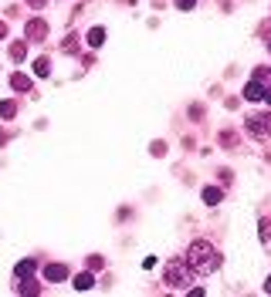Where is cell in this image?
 <instances>
[{"mask_svg": "<svg viewBox=\"0 0 271 297\" xmlns=\"http://www.w3.org/2000/svg\"><path fill=\"white\" fill-rule=\"evenodd\" d=\"M187 264L193 267V273H214L221 267V253H217L214 243L197 240V243H190V250H187Z\"/></svg>", "mask_w": 271, "mask_h": 297, "instance_id": "obj_1", "label": "cell"}, {"mask_svg": "<svg viewBox=\"0 0 271 297\" xmlns=\"http://www.w3.org/2000/svg\"><path fill=\"white\" fill-rule=\"evenodd\" d=\"M163 281L170 284L173 290H190V281H193V267L187 264V257H173L170 264L163 267Z\"/></svg>", "mask_w": 271, "mask_h": 297, "instance_id": "obj_2", "label": "cell"}, {"mask_svg": "<svg viewBox=\"0 0 271 297\" xmlns=\"http://www.w3.org/2000/svg\"><path fill=\"white\" fill-rule=\"evenodd\" d=\"M244 98H247V102H268V105H271V85L251 78V81L244 85Z\"/></svg>", "mask_w": 271, "mask_h": 297, "instance_id": "obj_3", "label": "cell"}, {"mask_svg": "<svg viewBox=\"0 0 271 297\" xmlns=\"http://www.w3.org/2000/svg\"><path fill=\"white\" fill-rule=\"evenodd\" d=\"M244 125H247V132H251V135H258V138L271 135V112L251 115V118H244Z\"/></svg>", "mask_w": 271, "mask_h": 297, "instance_id": "obj_4", "label": "cell"}, {"mask_svg": "<svg viewBox=\"0 0 271 297\" xmlns=\"http://www.w3.org/2000/svg\"><path fill=\"white\" fill-rule=\"evenodd\" d=\"M24 37L31 41V44L44 41V37H48V24H44L41 17H34V21H27V27H24Z\"/></svg>", "mask_w": 271, "mask_h": 297, "instance_id": "obj_5", "label": "cell"}, {"mask_svg": "<svg viewBox=\"0 0 271 297\" xmlns=\"http://www.w3.org/2000/svg\"><path fill=\"white\" fill-rule=\"evenodd\" d=\"M10 88H14V91H27V95H31V91H34V81L27 78V74L17 71V74H10Z\"/></svg>", "mask_w": 271, "mask_h": 297, "instance_id": "obj_6", "label": "cell"}, {"mask_svg": "<svg viewBox=\"0 0 271 297\" xmlns=\"http://www.w3.org/2000/svg\"><path fill=\"white\" fill-rule=\"evenodd\" d=\"M27 44H31V41H14V44H10V61H17V65H21V61H24L27 57Z\"/></svg>", "mask_w": 271, "mask_h": 297, "instance_id": "obj_7", "label": "cell"}, {"mask_svg": "<svg viewBox=\"0 0 271 297\" xmlns=\"http://www.w3.org/2000/svg\"><path fill=\"white\" fill-rule=\"evenodd\" d=\"M44 277H48V281H65L68 267L65 264H48V267H44Z\"/></svg>", "mask_w": 271, "mask_h": 297, "instance_id": "obj_8", "label": "cell"}, {"mask_svg": "<svg viewBox=\"0 0 271 297\" xmlns=\"http://www.w3.org/2000/svg\"><path fill=\"white\" fill-rule=\"evenodd\" d=\"M221 200H224V189H217V186H207V189H204V203H207V206H217Z\"/></svg>", "mask_w": 271, "mask_h": 297, "instance_id": "obj_9", "label": "cell"}, {"mask_svg": "<svg viewBox=\"0 0 271 297\" xmlns=\"http://www.w3.org/2000/svg\"><path fill=\"white\" fill-rule=\"evenodd\" d=\"M34 270H38V264H34V260H21V264L14 267V277L21 281V277H31Z\"/></svg>", "mask_w": 271, "mask_h": 297, "instance_id": "obj_10", "label": "cell"}, {"mask_svg": "<svg viewBox=\"0 0 271 297\" xmlns=\"http://www.w3.org/2000/svg\"><path fill=\"white\" fill-rule=\"evenodd\" d=\"M71 287H75V290H92V287H95V277H92V270H88V273H78Z\"/></svg>", "mask_w": 271, "mask_h": 297, "instance_id": "obj_11", "label": "cell"}, {"mask_svg": "<svg viewBox=\"0 0 271 297\" xmlns=\"http://www.w3.org/2000/svg\"><path fill=\"white\" fill-rule=\"evenodd\" d=\"M105 44V27H92L88 31V48H102Z\"/></svg>", "mask_w": 271, "mask_h": 297, "instance_id": "obj_12", "label": "cell"}, {"mask_svg": "<svg viewBox=\"0 0 271 297\" xmlns=\"http://www.w3.org/2000/svg\"><path fill=\"white\" fill-rule=\"evenodd\" d=\"M17 294H41V287H38V284H34L31 277H27V281L21 277V284H17Z\"/></svg>", "mask_w": 271, "mask_h": 297, "instance_id": "obj_13", "label": "cell"}, {"mask_svg": "<svg viewBox=\"0 0 271 297\" xmlns=\"http://www.w3.org/2000/svg\"><path fill=\"white\" fill-rule=\"evenodd\" d=\"M34 74H38V78H48V74H51V61H48V57H38V61H34Z\"/></svg>", "mask_w": 271, "mask_h": 297, "instance_id": "obj_14", "label": "cell"}, {"mask_svg": "<svg viewBox=\"0 0 271 297\" xmlns=\"http://www.w3.org/2000/svg\"><path fill=\"white\" fill-rule=\"evenodd\" d=\"M17 115V102H0V118H14Z\"/></svg>", "mask_w": 271, "mask_h": 297, "instance_id": "obj_15", "label": "cell"}, {"mask_svg": "<svg viewBox=\"0 0 271 297\" xmlns=\"http://www.w3.org/2000/svg\"><path fill=\"white\" fill-rule=\"evenodd\" d=\"M261 243H271V220H261Z\"/></svg>", "mask_w": 271, "mask_h": 297, "instance_id": "obj_16", "label": "cell"}, {"mask_svg": "<svg viewBox=\"0 0 271 297\" xmlns=\"http://www.w3.org/2000/svg\"><path fill=\"white\" fill-rule=\"evenodd\" d=\"M255 78H258V81H264V85H268V81H271V68H258V71H255Z\"/></svg>", "mask_w": 271, "mask_h": 297, "instance_id": "obj_17", "label": "cell"}, {"mask_svg": "<svg viewBox=\"0 0 271 297\" xmlns=\"http://www.w3.org/2000/svg\"><path fill=\"white\" fill-rule=\"evenodd\" d=\"M102 264H105L102 257H88V270H102Z\"/></svg>", "mask_w": 271, "mask_h": 297, "instance_id": "obj_18", "label": "cell"}, {"mask_svg": "<svg viewBox=\"0 0 271 297\" xmlns=\"http://www.w3.org/2000/svg\"><path fill=\"white\" fill-rule=\"evenodd\" d=\"M176 7H180V10H193V7H197V0H176Z\"/></svg>", "mask_w": 271, "mask_h": 297, "instance_id": "obj_19", "label": "cell"}, {"mask_svg": "<svg viewBox=\"0 0 271 297\" xmlns=\"http://www.w3.org/2000/svg\"><path fill=\"white\" fill-rule=\"evenodd\" d=\"M153 155H166V142H153Z\"/></svg>", "mask_w": 271, "mask_h": 297, "instance_id": "obj_20", "label": "cell"}, {"mask_svg": "<svg viewBox=\"0 0 271 297\" xmlns=\"http://www.w3.org/2000/svg\"><path fill=\"white\" fill-rule=\"evenodd\" d=\"M27 4H31V7H34V10H41V7H44V4H48V0H27Z\"/></svg>", "mask_w": 271, "mask_h": 297, "instance_id": "obj_21", "label": "cell"}, {"mask_svg": "<svg viewBox=\"0 0 271 297\" xmlns=\"http://www.w3.org/2000/svg\"><path fill=\"white\" fill-rule=\"evenodd\" d=\"M264 294H271V273H268V281H264Z\"/></svg>", "mask_w": 271, "mask_h": 297, "instance_id": "obj_22", "label": "cell"}, {"mask_svg": "<svg viewBox=\"0 0 271 297\" xmlns=\"http://www.w3.org/2000/svg\"><path fill=\"white\" fill-rule=\"evenodd\" d=\"M4 37H7V24H0V41H4Z\"/></svg>", "mask_w": 271, "mask_h": 297, "instance_id": "obj_23", "label": "cell"}, {"mask_svg": "<svg viewBox=\"0 0 271 297\" xmlns=\"http://www.w3.org/2000/svg\"><path fill=\"white\" fill-rule=\"evenodd\" d=\"M268 51H271V44H268Z\"/></svg>", "mask_w": 271, "mask_h": 297, "instance_id": "obj_24", "label": "cell"}]
</instances>
